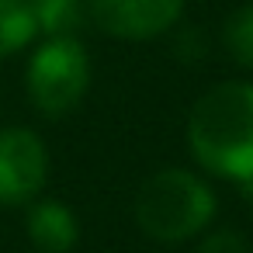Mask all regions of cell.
<instances>
[{
  "instance_id": "6da1fadb",
  "label": "cell",
  "mask_w": 253,
  "mask_h": 253,
  "mask_svg": "<svg viewBox=\"0 0 253 253\" xmlns=\"http://www.w3.org/2000/svg\"><path fill=\"white\" fill-rule=\"evenodd\" d=\"M191 160L222 180H253V84L222 80L208 87L187 115Z\"/></svg>"
},
{
  "instance_id": "7a4b0ae2",
  "label": "cell",
  "mask_w": 253,
  "mask_h": 253,
  "mask_svg": "<svg viewBox=\"0 0 253 253\" xmlns=\"http://www.w3.org/2000/svg\"><path fill=\"white\" fill-rule=\"evenodd\" d=\"M218 211L211 184L187 167L153 170L135 194V222L156 243H187L201 236Z\"/></svg>"
},
{
  "instance_id": "3957f363",
  "label": "cell",
  "mask_w": 253,
  "mask_h": 253,
  "mask_svg": "<svg viewBox=\"0 0 253 253\" xmlns=\"http://www.w3.org/2000/svg\"><path fill=\"white\" fill-rule=\"evenodd\" d=\"M94 66L90 52L77 35L42 39L25 63V94L45 118H63L90 94Z\"/></svg>"
},
{
  "instance_id": "277c9868",
  "label": "cell",
  "mask_w": 253,
  "mask_h": 253,
  "mask_svg": "<svg viewBox=\"0 0 253 253\" xmlns=\"http://www.w3.org/2000/svg\"><path fill=\"white\" fill-rule=\"evenodd\" d=\"M49 149L28 125L0 128V205H32L49 180Z\"/></svg>"
},
{
  "instance_id": "5b68a950",
  "label": "cell",
  "mask_w": 253,
  "mask_h": 253,
  "mask_svg": "<svg viewBox=\"0 0 253 253\" xmlns=\"http://www.w3.org/2000/svg\"><path fill=\"white\" fill-rule=\"evenodd\" d=\"M187 0H87V18L97 32L122 42H149L177 28Z\"/></svg>"
},
{
  "instance_id": "8992f818",
  "label": "cell",
  "mask_w": 253,
  "mask_h": 253,
  "mask_svg": "<svg viewBox=\"0 0 253 253\" xmlns=\"http://www.w3.org/2000/svg\"><path fill=\"white\" fill-rule=\"evenodd\" d=\"M25 236L39 253H70L80 243V218L56 198H35L25 215Z\"/></svg>"
},
{
  "instance_id": "52a82bcc",
  "label": "cell",
  "mask_w": 253,
  "mask_h": 253,
  "mask_svg": "<svg viewBox=\"0 0 253 253\" xmlns=\"http://www.w3.org/2000/svg\"><path fill=\"white\" fill-rule=\"evenodd\" d=\"M28 4L42 39L77 35L87 18V0H28Z\"/></svg>"
},
{
  "instance_id": "ba28073f",
  "label": "cell",
  "mask_w": 253,
  "mask_h": 253,
  "mask_svg": "<svg viewBox=\"0 0 253 253\" xmlns=\"http://www.w3.org/2000/svg\"><path fill=\"white\" fill-rule=\"evenodd\" d=\"M39 28L28 0H0V59L25 52L35 42Z\"/></svg>"
},
{
  "instance_id": "9c48e42d",
  "label": "cell",
  "mask_w": 253,
  "mask_h": 253,
  "mask_svg": "<svg viewBox=\"0 0 253 253\" xmlns=\"http://www.w3.org/2000/svg\"><path fill=\"white\" fill-rule=\"evenodd\" d=\"M222 42H225V52L232 56V63L253 73V4L236 7V11L225 18V25H222Z\"/></svg>"
},
{
  "instance_id": "30bf717a",
  "label": "cell",
  "mask_w": 253,
  "mask_h": 253,
  "mask_svg": "<svg viewBox=\"0 0 253 253\" xmlns=\"http://www.w3.org/2000/svg\"><path fill=\"white\" fill-rule=\"evenodd\" d=\"M194 253H253V246L236 229H215V232L201 236V243H198Z\"/></svg>"
},
{
  "instance_id": "8fae6325",
  "label": "cell",
  "mask_w": 253,
  "mask_h": 253,
  "mask_svg": "<svg viewBox=\"0 0 253 253\" xmlns=\"http://www.w3.org/2000/svg\"><path fill=\"white\" fill-rule=\"evenodd\" d=\"M246 191H250V194H253V180H250V184H246Z\"/></svg>"
}]
</instances>
